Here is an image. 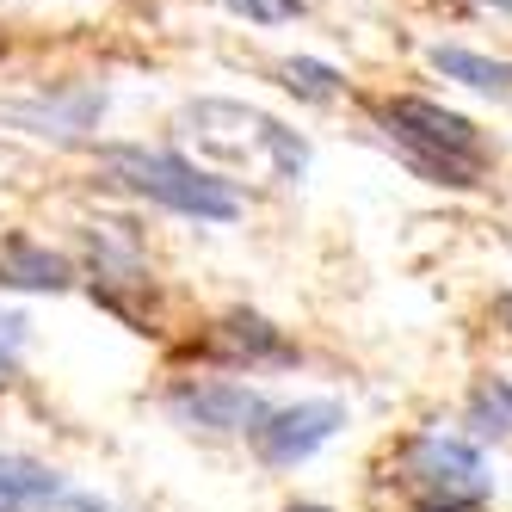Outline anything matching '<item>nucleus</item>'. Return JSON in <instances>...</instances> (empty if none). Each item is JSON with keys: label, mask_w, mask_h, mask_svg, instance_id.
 Masks as SVG:
<instances>
[{"label": "nucleus", "mask_w": 512, "mask_h": 512, "mask_svg": "<svg viewBox=\"0 0 512 512\" xmlns=\"http://www.w3.org/2000/svg\"><path fill=\"white\" fill-rule=\"evenodd\" d=\"M186 130H192V142L204 155L229 161V167H247V173L303 179V167H309V149H303L297 130H284L266 112H247V105H229V99H198L186 112Z\"/></svg>", "instance_id": "obj_1"}, {"label": "nucleus", "mask_w": 512, "mask_h": 512, "mask_svg": "<svg viewBox=\"0 0 512 512\" xmlns=\"http://www.w3.org/2000/svg\"><path fill=\"white\" fill-rule=\"evenodd\" d=\"M383 124H389V136L401 149H408L432 179H445V186H475V173L488 161L475 124L445 112V105H432V99H389Z\"/></svg>", "instance_id": "obj_2"}, {"label": "nucleus", "mask_w": 512, "mask_h": 512, "mask_svg": "<svg viewBox=\"0 0 512 512\" xmlns=\"http://www.w3.org/2000/svg\"><path fill=\"white\" fill-rule=\"evenodd\" d=\"M105 167H112L124 186H136L142 198H155L167 210H186V216H210V223H235V192L204 179L198 167L173 161V155H149V149H105Z\"/></svg>", "instance_id": "obj_3"}, {"label": "nucleus", "mask_w": 512, "mask_h": 512, "mask_svg": "<svg viewBox=\"0 0 512 512\" xmlns=\"http://www.w3.org/2000/svg\"><path fill=\"white\" fill-rule=\"evenodd\" d=\"M401 469H408V482L432 500V506H469L488 494V475H482V457L457 438H414L408 451H401Z\"/></svg>", "instance_id": "obj_4"}, {"label": "nucleus", "mask_w": 512, "mask_h": 512, "mask_svg": "<svg viewBox=\"0 0 512 512\" xmlns=\"http://www.w3.org/2000/svg\"><path fill=\"white\" fill-rule=\"evenodd\" d=\"M340 401H303V408H284V414H266V426L253 432V445H260L266 463L290 469V463H303L315 445H327V438L340 432Z\"/></svg>", "instance_id": "obj_5"}, {"label": "nucleus", "mask_w": 512, "mask_h": 512, "mask_svg": "<svg viewBox=\"0 0 512 512\" xmlns=\"http://www.w3.org/2000/svg\"><path fill=\"white\" fill-rule=\"evenodd\" d=\"M173 414L186 426H210V432H260L266 401L241 383H186V389H173Z\"/></svg>", "instance_id": "obj_6"}, {"label": "nucleus", "mask_w": 512, "mask_h": 512, "mask_svg": "<svg viewBox=\"0 0 512 512\" xmlns=\"http://www.w3.org/2000/svg\"><path fill=\"white\" fill-rule=\"evenodd\" d=\"M0 284L62 290L68 284V260H62V253H50V247H38V241H25V235H13V241H0Z\"/></svg>", "instance_id": "obj_7"}, {"label": "nucleus", "mask_w": 512, "mask_h": 512, "mask_svg": "<svg viewBox=\"0 0 512 512\" xmlns=\"http://www.w3.org/2000/svg\"><path fill=\"white\" fill-rule=\"evenodd\" d=\"M210 352H223V358H290L284 334L272 321H260V315H229L210 334Z\"/></svg>", "instance_id": "obj_8"}, {"label": "nucleus", "mask_w": 512, "mask_h": 512, "mask_svg": "<svg viewBox=\"0 0 512 512\" xmlns=\"http://www.w3.org/2000/svg\"><path fill=\"white\" fill-rule=\"evenodd\" d=\"M432 68H438V75H451V81L488 87V93L512 87V62H488V56H469V50H445V44L432 50Z\"/></svg>", "instance_id": "obj_9"}, {"label": "nucleus", "mask_w": 512, "mask_h": 512, "mask_svg": "<svg viewBox=\"0 0 512 512\" xmlns=\"http://www.w3.org/2000/svg\"><path fill=\"white\" fill-rule=\"evenodd\" d=\"M50 494H56V475L44 463L0 457V506H13V500H50Z\"/></svg>", "instance_id": "obj_10"}, {"label": "nucleus", "mask_w": 512, "mask_h": 512, "mask_svg": "<svg viewBox=\"0 0 512 512\" xmlns=\"http://www.w3.org/2000/svg\"><path fill=\"white\" fill-rule=\"evenodd\" d=\"M469 420H475V432H512V383L488 377L469 401Z\"/></svg>", "instance_id": "obj_11"}, {"label": "nucleus", "mask_w": 512, "mask_h": 512, "mask_svg": "<svg viewBox=\"0 0 512 512\" xmlns=\"http://www.w3.org/2000/svg\"><path fill=\"white\" fill-rule=\"evenodd\" d=\"M284 87L303 93V99H334V93H340V75H334V68H321V62L290 56V62H284Z\"/></svg>", "instance_id": "obj_12"}, {"label": "nucleus", "mask_w": 512, "mask_h": 512, "mask_svg": "<svg viewBox=\"0 0 512 512\" xmlns=\"http://www.w3.org/2000/svg\"><path fill=\"white\" fill-rule=\"evenodd\" d=\"M235 13L260 19V25H278V19H297V0H229Z\"/></svg>", "instance_id": "obj_13"}, {"label": "nucleus", "mask_w": 512, "mask_h": 512, "mask_svg": "<svg viewBox=\"0 0 512 512\" xmlns=\"http://www.w3.org/2000/svg\"><path fill=\"white\" fill-rule=\"evenodd\" d=\"M19 346H25V321H19V315H0V371L13 364Z\"/></svg>", "instance_id": "obj_14"}, {"label": "nucleus", "mask_w": 512, "mask_h": 512, "mask_svg": "<svg viewBox=\"0 0 512 512\" xmlns=\"http://www.w3.org/2000/svg\"><path fill=\"white\" fill-rule=\"evenodd\" d=\"M494 321H500V327H506V334H512V290H506V297L494 303Z\"/></svg>", "instance_id": "obj_15"}, {"label": "nucleus", "mask_w": 512, "mask_h": 512, "mask_svg": "<svg viewBox=\"0 0 512 512\" xmlns=\"http://www.w3.org/2000/svg\"><path fill=\"white\" fill-rule=\"evenodd\" d=\"M290 512H327V506H290Z\"/></svg>", "instance_id": "obj_16"}, {"label": "nucleus", "mask_w": 512, "mask_h": 512, "mask_svg": "<svg viewBox=\"0 0 512 512\" xmlns=\"http://www.w3.org/2000/svg\"><path fill=\"white\" fill-rule=\"evenodd\" d=\"M494 7H506V13H512V0H494Z\"/></svg>", "instance_id": "obj_17"}, {"label": "nucleus", "mask_w": 512, "mask_h": 512, "mask_svg": "<svg viewBox=\"0 0 512 512\" xmlns=\"http://www.w3.org/2000/svg\"><path fill=\"white\" fill-rule=\"evenodd\" d=\"M0 512H7V506H0Z\"/></svg>", "instance_id": "obj_18"}]
</instances>
